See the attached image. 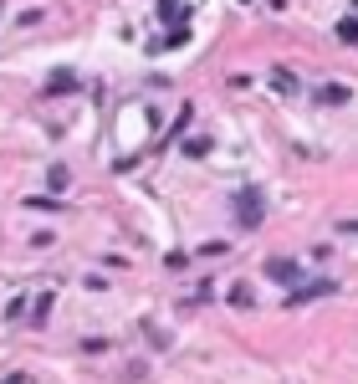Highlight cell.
Returning <instances> with one entry per match:
<instances>
[{
	"mask_svg": "<svg viewBox=\"0 0 358 384\" xmlns=\"http://www.w3.org/2000/svg\"><path fill=\"white\" fill-rule=\"evenodd\" d=\"M338 36L348 41V47H358V21H353V16H348V21H338Z\"/></svg>",
	"mask_w": 358,
	"mask_h": 384,
	"instance_id": "6",
	"label": "cell"
},
{
	"mask_svg": "<svg viewBox=\"0 0 358 384\" xmlns=\"http://www.w3.org/2000/svg\"><path fill=\"white\" fill-rule=\"evenodd\" d=\"M343 236H358V221H343Z\"/></svg>",
	"mask_w": 358,
	"mask_h": 384,
	"instance_id": "10",
	"label": "cell"
},
{
	"mask_svg": "<svg viewBox=\"0 0 358 384\" xmlns=\"http://www.w3.org/2000/svg\"><path fill=\"white\" fill-rule=\"evenodd\" d=\"M72 88H77V77H67V72L52 77V93H72Z\"/></svg>",
	"mask_w": 358,
	"mask_h": 384,
	"instance_id": "8",
	"label": "cell"
},
{
	"mask_svg": "<svg viewBox=\"0 0 358 384\" xmlns=\"http://www.w3.org/2000/svg\"><path fill=\"white\" fill-rule=\"evenodd\" d=\"M6 384H31V374H11V379H6Z\"/></svg>",
	"mask_w": 358,
	"mask_h": 384,
	"instance_id": "11",
	"label": "cell"
},
{
	"mask_svg": "<svg viewBox=\"0 0 358 384\" xmlns=\"http://www.w3.org/2000/svg\"><path fill=\"white\" fill-rule=\"evenodd\" d=\"M184 154H189V159H200V154H210V144H205V139H189V144H184Z\"/></svg>",
	"mask_w": 358,
	"mask_h": 384,
	"instance_id": "9",
	"label": "cell"
},
{
	"mask_svg": "<svg viewBox=\"0 0 358 384\" xmlns=\"http://www.w3.org/2000/svg\"><path fill=\"white\" fill-rule=\"evenodd\" d=\"M266 277H277V282H297V262L277 256V262H266Z\"/></svg>",
	"mask_w": 358,
	"mask_h": 384,
	"instance_id": "4",
	"label": "cell"
},
{
	"mask_svg": "<svg viewBox=\"0 0 358 384\" xmlns=\"http://www.w3.org/2000/svg\"><path fill=\"white\" fill-rule=\"evenodd\" d=\"M230 303H236V308H251V282H236V287H230Z\"/></svg>",
	"mask_w": 358,
	"mask_h": 384,
	"instance_id": "5",
	"label": "cell"
},
{
	"mask_svg": "<svg viewBox=\"0 0 358 384\" xmlns=\"http://www.w3.org/2000/svg\"><path fill=\"white\" fill-rule=\"evenodd\" d=\"M31 313H36V318H31V323H41V318H47V313H52V292H41V297H36V308H31Z\"/></svg>",
	"mask_w": 358,
	"mask_h": 384,
	"instance_id": "7",
	"label": "cell"
},
{
	"mask_svg": "<svg viewBox=\"0 0 358 384\" xmlns=\"http://www.w3.org/2000/svg\"><path fill=\"white\" fill-rule=\"evenodd\" d=\"M328 292H338V282H333V277H318V282L287 292V308H307V303H318V297H328Z\"/></svg>",
	"mask_w": 358,
	"mask_h": 384,
	"instance_id": "2",
	"label": "cell"
},
{
	"mask_svg": "<svg viewBox=\"0 0 358 384\" xmlns=\"http://www.w3.org/2000/svg\"><path fill=\"white\" fill-rule=\"evenodd\" d=\"M348 98H353V93L343 88V82H323V88L312 93V103H318V108H343Z\"/></svg>",
	"mask_w": 358,
	"mask_h": 384,
	"instance_id": "3",
	"label": "cell"
},
{
	"mask_svg": "<svg viewBox=\"0 0 358 384\" xmlns=\"http://www.w3.org/2000/svg\"><path fill=\"white\" fill-rule=\"evenodd\" d=\"M261 190H236V221H241V231H256L261 226Z\"/></svg>",
	"mask_w": 358,
	"mask_h": 384,
	"instance_id": "1",
	"label": "cell"
}]
</instances>
